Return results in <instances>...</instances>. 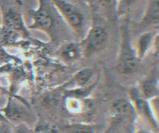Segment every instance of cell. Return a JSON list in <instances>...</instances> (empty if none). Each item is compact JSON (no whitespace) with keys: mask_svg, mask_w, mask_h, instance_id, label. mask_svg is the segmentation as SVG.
I'll use <instances>...</instances> for the list:
<instances>
[{"mask_svg":"<svg viewBox=\"0 0 159 133\" xmlns=\"http://www.w3.org/2000/svg\"><path fill=\"white\" fill-rule=\"evenodd\" d=\"M52 2L70 25L78 27L81 24L82 15L74 6L63 0H52Z\"/></svg>","mask_w":159,"mask_h":133,"instance_id":"3957f363","label":"cell"},{"mask_svg":"<svg viewBox=\"0 0 159 133\" xmlns=\"http://www.w3.org/2000/svg\"><path fill=\"white\" fill-rule=\"evenodd\" d=\"M0 111L13 125L25 124L34 128L37 125V117L27 102L20 97L11 95L5 108Z\"/></svg>","mask_w":159,"mask_h":133,"instance_id":"6da1fadb","label":"cell"},{"mask_svg":"<svg viewBox=\"0 0 159 133\" xmlns=\"http://www.w3.org/2000/svg\"><path fill=\"white\" fill-rule=\"evenodd\" d=\"M151 37L149 34H145L142 35L139 39V49L140 55H143L148 47L150 42Z\"/></svg>","mask_w":159,"mask_h":133,"instance_id":"9c48e42d","label":"cell"},{"mask_svg":"<svg viewBox=\"0 0 159 133\" xmlns=\"http://www.w3.org/2000/svg\"><path fill=\"white\" fill-rule=\"evenodd\" d=\"M1 90H2L1 86V85H0V93H1Z\"/></svg>","mask_w":159,"mask_h":133,"instance_id":"4fadbf2b","label":"cell"},{"mask_svg":"<svg viewBox=\"0 0 159 133\" xmlns=\"http://www.w3.org/2000/svg\"><path fill=\"white\" fill-rule=\"evenodd\" d=\"M33 22L29 28L39 29L49 33L54 28L55 20L50 11L42 2L39 8L33 13Z\"/></svg>","mask_w":159,"mask_h":133,"instance_id":"7a4b0ae2","label":"cell"},{"mask_svg":"<svg viewBox=\"0 0 159 133\" xmlns=\"http://www.w3.org/2000/svg\"><path fill=\"white\" fill-rule=\"evenodd\" d=\"M0 122H10L1 111H0Z\"/></svg>","mask_w":159,"mask_h":133,"instance_id":"7c38bea8","label":"cell"},{"mask_svg":"<svg viewBox=\"0 0 159 133\" xmlns=\"http://www.w3.org/2000/svg\"><path fill=\"white\" fill-rule=\"evenodd\" d=\"M106 39L104 29L96 26L91 29L83 43L84 48L87 53L97 50L103 45Z\"/></svg>","mask_w":159,"mask_h":133,"instance_id":"5b68a950","label":"cell"},{"mask_svg":"<svg viewBox=\"0 0 159 133\" xmlns=\"http://www.w3.org/2000/svg\"><path fill=\"white\" fill-rule=\"evenodd\" d=\"M145 133V132H141V133Z\"/></svg>","mask_w":159,"mask_h":133,"instance_id":"5bb4252c","label":"cell"},{"mask_svg":"<svg viewBox=\"0 0 159 133\" xmlns=\"http://www.w3.org/2000/svg\"><path fill=\"white\" fill-rule=\"evenodd\" d=\"M80 47L74 43H69L63 47L60 50V55L67 61L76 60L80 55Z\"/></svg>","mask_w":159,"mask_h":133,"instance_id":"52a82bcc","label":"cell"},{"mask_svg":"<svg viewBox=\"0 0 159 133\" xmlns=\"http://www.w3.org/2000/svg\"><path fill=\"white\" fill-rule=\"evenodd\" d=\"M12 133H36L34 128L25 124L13 125Z\"/></svg>","mask_w":159,"mask_h":133,"instance_id":"30bf717a","label":"cell"},{"mask_svg":"<svg viewBox=\"0 0 159 133\" xmlns=\"http://www.w3.org/2000/svg\"><path fill=\"white\" fill-rule=\"evenodd\" d=\"M112 115L119 119L130 117L134 114L132 105L125 100H120L113 104L112 107Z\"/></svg>","mask_w":159,"mask_h":133,"instance_id":"8992f818","label":"cell"},{"mask_svg":"<svg viewBox=\"0 0 159 133\" xmlns=\"http://www.w3.org/2000/svg\"><path fill=\"white\" fill-rule=\"evenodd\" d=\"M92 76L93 72L90 70L85 69L78 73L75 76L74 80L79 84L84 85L90 81Z\"/></svg>","mask_w":159,"mask_h":133,"instance_id":"ba28073f","label":"cell"},{"mask_svg":"<svg viewBox=\"0 0 159 133\" xmlns=\"http://www.w3.org/2000/svg\"><path fill=\"white\" fill-rule=\"evenodd\" d=\"M2 21L4 27L16 31L22 35H28L22 15L14 9H9L2 13Z\"/></svg>","mask_w":159,"mask_h":133,"instance_id":"277c9868","label":"cell"},{"mask_svg":"<svg viewBox=\"0 0 159 133\" xmlns=\"http://www.w3.org/2000/svg\"><path fill=\"white\" fill-rule=\"evenodd\" d=\"M13 125L10 122H1L0 133H12Z\"/></svg>","mask_w":159,"mask_h":133,"instance_id":"8fae6325","label":"cell"}]
</instances>
